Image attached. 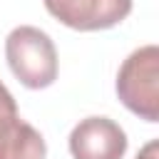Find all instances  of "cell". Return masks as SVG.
Listing matches in <instances>:
<instances>
[{
    "mask_svg": "<svg viewBox=\"0 0 159 159\" xmlns=\"http://www.w3.org/2000/svg\"><path fill=\"white\" fill-rule=\"evenodd\" d=\"M45 137L20 117L12 92L0 82V159H45Z\"/></svg>",
    "mask_w": 159,
    "mask_h": 159,
    "instance_id": "5b68a950",
    "label": "cell"
},
{
    "mask_svg": "<svg viewBox=\"0 0 159 159\" xmlns=\"http://www.w3.org/2000/svg\"><path fill=\"white\" fill-rule=\"evenodd\" d=\"M10 72L27 89H45L57 80L60 60L52 37L35 25H17L5 37Z\"/></svg>",
    "mask_w": 159,
    "mask_h": 159,
    "instance_id": "6da1fadb",
    "label": "cell"
},
{
    "mask_svg": "<svg viewBox=\"0 0 159 159\" xmlns=\"http://www.w3.org/2000/svg\"><path fill=\"white\" fill-rule=\"evenodd\" d=\"M67 147L72 159H122L127 134L109 117H84L72 127Z\"/></svg>",
    "mask_w": 159,
    "mask_h": 159,
    "instance_id": "277c9868",
    "label": "cell"
},
{
    "mask_svg": "<svg viewBox=\"0 0 159 159\" xmlns=\"http://www.w3.org/2000/svg\"><path fill=\"white\" fill-rule=\"evenodd\" d=\"M137 159H159V142H157V139L147 142V144H144V147L139 149Z\"/></svg>",
    "mask_w": 159,
    "mask_h": 159,
    "instance_id": "8992f818",
    "label": "cell"
},
{
    "mask_svg": "<svg viewBox=\"0 0 159 159\" xmlns=\"http://www.w3.org/2000/svg\"><path fill=\"white\" fill-rule=\"evenodd\" d=\"M45 10L65 27L80 32L109 30L129 17L132 0H42Z\"/></svg>",
    "mask_w": 159,
    "mask_h": 159,
    "instance_id": "3957f363",
    "label": "cell"
},
{
    "mask_svg": "<svg viewBox=\"0 0 159 159\" xmlns=\"http://www.w3.org/2000/svg\"><path fill=\"white\" fill-rule=\"evenodd\" d=\"M119 102L139 119L159 122V47L142 45L127 55L114 82Z\"/></svg>",
    "mask_w": 159,
    "mask_h": 159,
    "instance_id": "7a4b0ae2",
    "label": "cell"
}]
</instances>
